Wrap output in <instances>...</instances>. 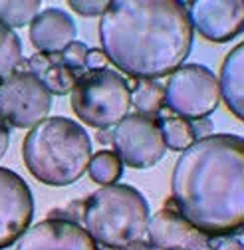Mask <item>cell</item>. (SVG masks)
<instances>
[{"mask_svg":"<svg viewBox=\"0 0 244 250\" xmlns=\"http://www.w3.org/2000/svg\"><path fill=\"white\" fill-rule=\"evenodd\" d=\"M159 129H161L165 147H169L173 151H185L187 147H191L197 141L195 131H193V125L185 117H179V115L161 117Z\"/></svg>","mask_w":244,"mask_h":250,"instance_id":"15","label":"cell"},{"mask_svg":"<svg viewBox=\"0 0 244 250\" xmlns=\"http://www.w3.org/2000/svg\"><path fill=\"white\" fill-rule=\"evenodd\" d=\"M123 250H155V248L151 246L149 242H145V240H135V242L127 244Z\"/></svg>","mask_w":244,"mask_h":250,"instance_id":"26","label":"cell"},{"mask_svg":"<svg viewBox=\"0 0 244 250\" xmlns=\"http://www.w3.org/2000/svg\"><path fill=\"white\" fill-rule=\"evenodd\" d=\"M215 250H242V242L238 238H224L215 244Z\"/></svg>","mask_w":244,"mask_h":250,"instance_id":"25","label":"cell"},{"mask_svg":"<svg viewBox=\"0 0 244 250\" xmlns=\"http://www.w3.org/2000/svg\"><path fill=\"white\" fill-rule=\"evenodd\" d=\"M131 89L113 70L83 74L72 89V109L89 127L109 129L127 115Z\"/></svg>","mask_w":244,"mask_h":250,"instance_id":"5","label":"cell"},{"mask_svg":"<svg viewBox=\"0 0 244 250\" xmlns=\"http://www.w3.org/2000/svg\"><path fill=\"white\" fill-rule=\"evenodd\" d=\"M85 56H87V46L83 42H72L64 52H62V64L66 68L80 70L85 66Z\"/></svg>","mask_w":244,"mask_h":250,"instance_id":"21","label":"cell"},{"mask_svg":"<svg viewBox=\"0 0 244 250\" xmlns=\"http://www.w3.org/2000/svg\"><path fill=\"white\" fill-rule=\"evenodd\" d=\"M131 104L141 115L153 117L165 105V87L153 80H139L131 91Z\"/></svg>","mask_w":244,"mask_h":250,"instance_id":"16","label":"cell"},{"mask_svg":"<svg viewBox=\"0 0 244 250\" xmlns=\"http://www.w3.org/2000/svg\"><path fill=\"white\" fill-rule=\"evenodd\" d=\"M40 0H0V24L6 28L32 24L40 14Z\"/></svg>","mask_w":244,"mask_h":250,"instance_id":"17","label":"cell"},{"mask_svg":"<svg viewBox=\"0 0 244 250\" xmlns=\"http://www.w3.org/2000/svg\"><path fill=\"white\" fill-rule=\"evenodd\" d=\"M16 250H98V242L76 221L50 216L30 227L18 238Z\"/></svg>","mask_w":244,"mask_h":250,"instance_id":"11","label":"cell"},{"mask_svg":"<svg viewBox=\"0 0 244 250\" xmlns=\"http://www.w3.org/2000/svg\"><path fill=\"white\" fill-rule=\"evenodd\" d=\"M78 28L72 16L60 8H48L40 12L30 24V42L40 54H62L72 42H76Z\"/></svg>","mask_w":244,"mask_h":250,"instance_id":"13","label":"cell"},{"mask_svg":"<svg viewBox=\"0 0 244 250\" xmlns=\"http://www.w3.org/2000/svg\"><path fill=\"white\" fill-rule=\"evenodd\" d=\"M165 104L179 117L203 119L221 104L219 78L201 64L181 66L167 82Z\"/></svg>","mask_w":244,"mask_h":250,"instance_id":"6","label":"cell"},{"mask_svg":"<svg viewBox=\"0 0 244 250\" xmlns=\"http://www.w3.org/2000/svg\"><path fill=\"white\" fill-rule=\"evenodd\" d=\"M10 145V129H8V123L4 121V117L0 115V159L6 155Z\"/></svg>","mask_w":244,"mask_h":250,"instance_id":"24","label":"cell"},{"mask_svg":"<svg viewBox=\"0 0 244 250\" xmlns=\"http://www.w3.org/2000/svg\"><path fill=\"white\" fill-rule=\"evenodd\" d=\"M83 229L107 248H125L143 240L149 225V205L129 185H105L83 205Z\"/></svg>","mask_w":244,"mask_h":250,"instance_id":"4","label":"cell"},{"mask_svg":"<svg viewBox=\"0 0 244 250\" xmlns=\"http://www.w3.org/2000/svg\"><path fill=\"white\" fill-rule=\"evenodd\" d=\"M107 56L102 52V50H98V48H94V50H87V56H85V68L89 70V72H96V70H105V66H107Z\"/></svg>","mask_w":244,"mask_h":250,"instance_id":"23","label":"cell"},{"mask_svg":"<svg viewBox=\"0 0 244 250\" xmlns=\"http://www.w3.org/2000/svg\"><path fill=\"white\" fill-rule=\"evenodd\" d=\"M149 244L161 250H210V240L179 212L163 208L149 216Z\"/></svg>","mask_w":244,"mask_h":250,"instance_id":"12","label":"cell"},{"mask_svg":"<svg viewBox=\"0 0 244 250\" xmlns=\"http://www.w3.org/2000/svg\"><path fill=\"white\" fill-rule=\"evenodd\" d=\"M52 107V93L30 72H20L0 82V115L18 129L42 123Z\"/></svg>","mask_w":244,"mask_h":250,"instance_id":"7","label":"cell"},{"mask_svg":"<svg viewBox=\"0 0 244 250\" xmlns=\"http://www.w3.org/2000/svg\"><path fill=\"white\" fill-rule=\"evenodd\" d=\"M193 30L210 42L236 38L244 24V4L240 0H197L187 6Z\"/></svg>","mask_w":244,"mask_h":250,"instance_id":"10","label":"cell"},{"mask_svg":"<svg viewBox=\"0 0 244 250\" xmlns=\"http://www.w3.org/2000/svg\"><path fill=\"white\" fill-rule=\"evenodd\" d=\"M115 155L133 169H149L157 165L167 151L159 123L141 113L125 115L111 131Z\"/></svg>","mask_w":244,"mask_h":250,"instance_id":"8","label":"cell"},{"mask_svg":"<svg viewBox=\"0 0 244 250\" xmlns=\"http://www.w3.org/2000/svg\"><path fill=\"white\" fill-rule=\"evenodd\" d=\"M87 173L91 181L105 187V185H115L121 175H123V163L113 151H100L96 155H91Z\"/></svg>","mask_w":244,"mask_h":250,"instance_id":"18","label":"cell"},{"mask_svg":"<svg viewBox=\"0 0 244 250\" xmlns=\"http://www.w3.org/2000/svg\"><path fill=\"white\" fill-rule=\"evenodd\" d=\"M177 212L206 236H226L244 225V139L206 135L181 151L171 175Z\"/></svg>","mask_w":244,"mask_h":250,"instance_id":"1","label":"cell"},{"mask_svg":"<svg viewBox=\"0 0 244 250\" xmlns=\"http://www.w3.org/2000/svg\"><path fill=\"white\" fill-rule=\"evenodd\" d=\"M22 157L34 179L50 187H66L87 171L91 139L68 117H46L26 135Z\"/></svg>","mask_w":244,"mask_h":250,"instance_id":"3","label":"cell"},{"mask_svg":"<svg viewBox=\"0 0 244 250\" xmlns=\"http://www.w3.org/2000/svg\"><path fill=\"white\" fill-rule=\"evenodd\" d=\"M221 98L236 119L244 117V44L232 48L224 58L221 80H219Z\"/></svg>","mask_w":244,"mask_h":250,"instance_id":"14","label":"cell"},{"mask_svg":"<svg viewBox=\"0 0 244 250\" xmlns=\"http://www.w3.org/2000/svg\"><path fill=\"white\" fill-rule=\"evenodd\" d=\"M34 199L26 181L0 167V250L12 246L30 229Z\"/></svg>","mask_w":244,"mask_h":250,"instance_id":"9","label":"cell"},{"mask_svg":"<svg viewBox=\"0 0 244 250\" xmlns=\"http://www.w3.org/2000/svg\"><path fill=\"white\" fill-rule=\"evenodd\" d=\"M68 4L74 12H78L80 16H85V18L102 16L109 6L107 0H68Z\"/></svg>","mask_w":244,"mask_h":250,"instance_id":"22","label":"cell"},{"mask_svg":"<svg viewBox=\"0 0 244 250\" xmlns=\"http://www.w3.org/2000/svg\"><path fill=\"white\" fill-rule=\"evenodd\" d=\"M44 87L50 93H56V96H66V93H72L74 85H76V74L66 68L62 62H52L50 68L38 78Z\"/></svg>","mask_w":244,"mask_h":250,"instance_id":"20","label":"cell"},{"mask_svg":"<svg viewBox=\"0 0 244 250\" xmlns=\"http://www.w3.org/2000/svg\"><path fill=\"white\" fill-rule=\"evenodd\" d=\"M195 30L177 0H113L100 20L102 52L133 78L173 74L191 54Z\"/></svg>","mask_w":244,"mask_h":250,"instance_id":"2","label":"cell"},{"mask_svg":"<svg viewBox=\"0 0 244 250\" xmlns=\"http://www.w3.org/2000/svg\"><path fill=\"white\" fill-rule=\"evenodd\" d=\"M22 64V42L12 28L0 24V82L14 76Z\"/></svg>","mask_w":244,"mask_h":250,"instance_id":"19","label":"cell"}]
</instances>
